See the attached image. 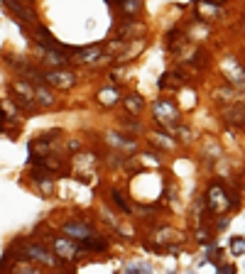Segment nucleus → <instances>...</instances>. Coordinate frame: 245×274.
<instances>
[{"instance_id":"obj_1","label":"nucleus","mask_w":245,"mask_h":274,"mask_svg":"<svg viewBox=\"0 0 245 274\" xmlns=\"http://www.w3.org/2000/svg\"><path fill=\"white\" fill-rule=\"evenodd\" d=\"M155 115H157V120L164 125H177V108L172 106V103H167V100H157L155 103Z\"/></svg>"},{"instance_id":"obj_2","label":"nucleus","mask_w":245,"mask_h":274,"mask_svg":"<svg viewBox=\"0 0 245 274\" xmlns=\"http://www.w3.org/2000/svg\"><path fill=\"white\" fill-rule=\"evenodd\" d=\"M74 79H76V76H74L71 71H59V68L44 74V81L52 83V86H59V88H71V86H74Z\"/></svg>"},{"instance_id":"obj_3","label":"nucleus","mask_w":245,"mask_h":274,"mask_svg":"<svg viewBox=\"0 0 245 274\" xmlns=\"http://www.w3.org/2000/svg\"><path fill=\"white\" fill-rule=\"evenodd\" d=\"M62 230H64V235L76 237V240H88V237L94 235V230H91L88 225H83V223H67Z\"/></svg>"},{"instance_id":"obj_4","label":"nucleus","mask_w":245,"mask_h":274,"mask_svg":"<svg viewBox=\"0 0 245 274\" xmlns=\"http://www.w3.org/2000/svg\"><path fill=\"white\" fill-rule=\"evenodd\" d=\"M223 74H226V79H228V81L245 86V74L240 71V66L235 64V59H226V61H223Z\"/></svg>"},{"instance_id":"obj_5","label":"nucleus","mask_w":245,"mask_h":274,"mask_svg":"<svg viewBox=\"0 0 245 274\" xmlns=\"http://www.w3.org/2000/svg\"><path fill=\"white\" fill-rule=\"evenodd\" d=\"M223 196H226V193L221 191L218 186H213V189L208 191V201H211V208H213L216 213H223V211L231 206V198H223Z\"/></svg>"},{"instance_id":"obj_6","label":"nucleus","mask_w":245,"mask_h":274,"mask_svg":"<svg viewBox=\"0 0 245 274\" xmlns=\"http://www.w3.org/2000/svg\"><path fill=\"white\" fill-rule=\"evenodd\" d=\"M27 257L29 260H35V262H42V264H54L56 262L54 257L40 245H27Z\"/></svg>"},{"instance_id":"obj_7","label":"nucleus","mask_w":245,"mask_h":274,"mask_svg":"<svg viewBox=\"0 0 245 274\" xmlns=\"http://www.w3.org/2000/svg\"><path fill=\"white\" fill-rule=\"evenodd\" d=\"M13 88L17 91V93H20V96H22V106H25V108H29V106H32V98H35V91L29 88L27 83H22V81H15Z\"/></svg>"},{"instance_id":"obj_8","label":"nucleus","mask_w":245,"mask_h":274,"mask_svg":"<svg viewBox=\"0 0 245 274\" xmlns=\"http://www.w3.org/2000/svg\"><path fill=\"white\" fill-rule=\"evenodd\" d=\"M40 52L47 56L44 61H49V64H54V66H64V64H67V56L56 54L54 49H49V47H44V44H40Z\"/></svg>"},{"instance_id":"obj_9","label":"nucleus","mask_w":245,"mask_h":274,"mask_svg":"<svg viewBox=\"0 0 245 274\" xmlns=\"http://www.w3.org/2000/svg\"><path fill=\"white\" fill-rule=\"evenodd\" d=\"M54 250H56V255H62V257H74L76 255V247L71 245V243H67V240H56Z\"/></svg>"},{"instance_id":"obj_10","label":"nucleus","mask_w":245,"mask_h":274,"mask_svg":"<svg viewBox=\"0 0 245 274\" xmlns=\"http://www.w3.org/2000/svg\"><path fill=\"white\" fill-rule=\"evenodd\" d=\"M101 56V49L98 47H88V49H79V61H83V64H91V61H96Z\"/></svg>"},{"instance_id":"obj_11","label":"nucleus","mask_w":245,"mask_h":274,"mask_svg":"<svg viewBox=\"0 0 245 274\" xmlns=\"http://www.w3.org/2000/svg\"><path fill=\"white\" fill-rule=\"evenodd\" d=\"M35 98L40 100L42 106H52V103H54V96H52V91H47L44 86H35Z\"/></svg>"},{"instance_id":"obj_12","label":"nucleus","mask_w":245,"mask_h":274,"mask_svg":"<svg viewBox=\"0 0 245 274\" xmlns=\"http://www.w3.org/2000/svg\"><path fill=\"white\" fill-rule=\"evenodd\" d=\"M35 181L40 184V186H42V191L47 193V196L52 193V177H49L47 172H35Z\"/></svg>"},{"instance_id":"obj_13","label":"nucleus","mask_w":245,"mask_h":274,"mask_svg":"<svg viewBox=\"0 0 245 274\" xmlns=\"http://www.w3.org/2000/svg\"><path fill=\"white\" fill-rule=\"evenodd\" d=\"M108 142L110 145H115V147H122V150H135V142L133 140H122V135H108Z\"/></svg>"},{"instance_id":"obj_14","label":"nucleus","mask_w":245,"mask_h":274,"mask_svg":"<svg viewBox=\"0 0 245 274\" xmlns=\"http://www.w3.org/2000/svg\"><path fill=\"white\" fill-rule=\"evenodd\" d=\"M5 5H8L10 10H15V13H17V15H22V17H25L27 22H35V13H32V10H27L25 5H15V3H10V0H8Z\"/></svg>"},{"instance_id":"obj_15","label":"nucleus","mask_w":245,"mask_h":274,"mask_svg":"<svg viewBox=\"0 0 245 274\" xmlns=\"http://www.w3.org/2000/svg\"><path fill=\"white\" fill-rule=\"evenodd\" d=\"M115 98H118V91H115V88H103V91L98 93V100H101V103H106V106H110Z\"/></svg>"},{"instance_id":"obj_16","label":"nucleus","mask_w":245,"mask_h":274,"mask_svg":"<svg viewBox=\"0 0 245 274\" xmlns=\"http://www.w3.org/2000/svg\"><path fill=\"white\" fill-rule=\"evenodd\" d=\"M125 108L130 110V113H137V110L142 108V98L140 96H128L125 98Z\"/></svg>"},{"instance_id":"obj_17","label":"nucleus","mask_w":245,"mask_h":274,"mask_svg":"<svg viewBox=\"0 0 245 274\" xmlns=\"http://www.w3.org/2000/svg\"><path fill=\"white\" fill-rule=\"evenodd\" d=\"M231 250L235 252V255H243V252H245V240H243V237L233 240V243H231Z\"/></svg>"},{"instance_id":"obj_18","label":"nucleus","mask_w":245,"mask_h":274,"mask_svg":"<svg viewBox=\"0 0 245 274\" xmlns=\"http://www.w3.org/2000/svg\"><path fill=\"white\" fill-rule=\"evenodd\" d=\"M196 10H199V13H208V15H218V13H221V8H216V5H204V3H201V5H196Z\"/></svg>"},{"instance_id":"obj_19","label":"nucleus","mask_w":245,"mask_h":274,"mask_svg":"<svg viewBox=\"0 0 245 274\" xmlns=\"http://www.w3.org/2000/svg\"><path fill=\"white\" fill-rule=\"evenodd\" d=\"M120 8L122 10H125V13H137V10H140V3H120Z\"/></svg>"},{"instance_id":"obj_20","label":"nucleus","mask_w":245,"mask_h":274,"mask_svg":"<svg viewBox=\"0 0 245 274\" xmlns=\"http://www.w3.org/2000/svg\"><path fill=\"white\" fill-rule=\"evenodd\" d=\"M155 142H160V145H162V147H167V150H172V147H174V142H169V140H167V135H155Z\"/></svg>"},{"instance_id":"obj_21","label":"nucleus","mask_w":245,"mask_h":274,"mask_svg":"<svg viewBox=\"0 0 245 274\" xmlns=\"http://www.w3.org/2000/svg\"><path fill=\"white\" fill-rule=\"evenodd\" d=\"M125 274H150V267H145V264H140V267H130Z\"/></svg>"},{"instance_id":"obj_22","label":"nucleus","mask_w":245,"mask_h":274,"mask_svg":"<svg viewBox=\"0 0 245 274\" xmlns=\"http://www.w3.org/2000/svg\"><path fill=\"white\" fill-rule=\"evenodd\" d=\"M17 274H40L35 267H29V264H20L17 267Z\"/></svg>"},{"instance_id":"obj_23","label":"nucleus","mask_w":245,"mask_h":274,"mask_svg":"<svg viewBox=\"0 0 245 274\" xmlns=\"http://www.w3.org/2000/svg\"><path fill=\"white\" fill-rule=\"evenodd\" d=\"M113 201H115V203L120 206L122 211H130V208H128V203H125V201H122V196H120V193H118V191H113Z\"/></svg>"},{"instance_id":"obj_24","label":"nucleus","mask_w":245,"mask_h":274,"mask_svg":"<svg viewBox=\"0 0 245 274\" xmlns=\"http://www.w3.org/2000/svg\"><path fill=\"white\" fill-rule=\"evenodd\" d=\"M179 135L184 137V140H191V132L187 130V127H179Z\"/></svg>"},{"instance_id":"obj_25","label":"nucleus","mask_w":245,"mask_h":274,"mask_svg":"<svg viewBox=\"0 0 245 274\" xmlns=\"http://www.w3.org/2000/svg\"><path fill=\"white\" fill-rule=\"evenodd\" d=\"M221 274H235V272H233L231 267H223V269H221Z\"/></svg>"}]
</instances>
